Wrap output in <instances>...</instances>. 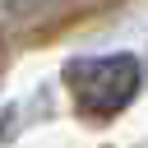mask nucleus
Returning <instances> with one entry per match:
<instances>
[{
    "instance_id": "f257e3e1",
    "label": "nucleus",
    "mask_w": 148,
    "mask_h": 148,
    "mask_svg": "<svg viewBox=\"0 0 148 148\" xmlns=\"http://www.w3.org/2000/svg\"><path fill=\"white\" fill-rule=\"evenodd\" d=\"M65 88L74 92V106L92 120H111L130 106L139 92V65L130 56H88L65 65Z\"/></svg>"
}]
</instances>
